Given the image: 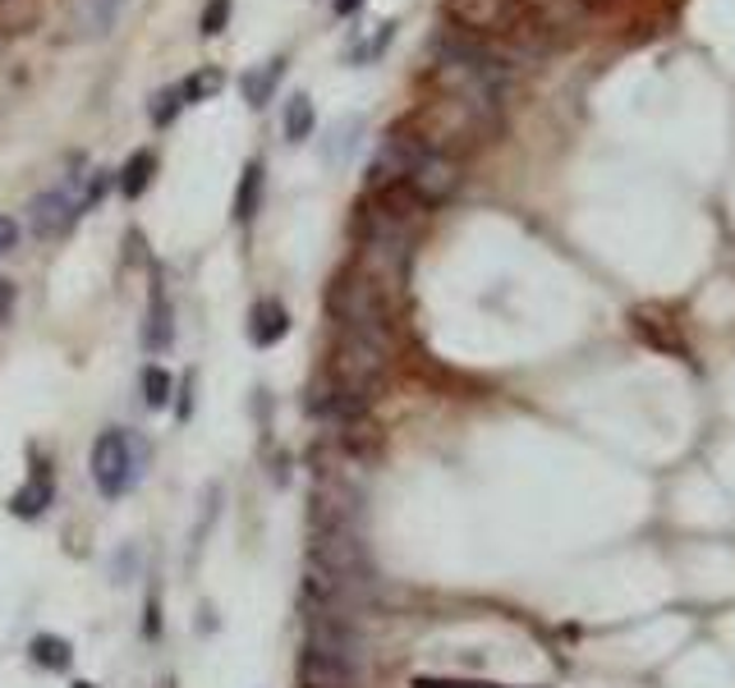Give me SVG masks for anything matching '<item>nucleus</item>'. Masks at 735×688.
Wrapping results in <instances>:
<instances>
[{"instance_id":"nucleus-1","label":"nucleus","mask_w":735,"mask_h":688,"mask_svg":"<svg viewBox=\"0 0 735 688\" xmlns=\"http://www.w3.org/2000/svg\"><path fill=\"white\" fill-rule=\"evenodd\" d=\"M446 19L459 38L493 46L506 60L542 46V28L515 0H446Z\"/></svg>"},{"instance_id":"nucleus-2","label":"nucleus","mask_w":735,"mask_h":688,"mask_svg":"<svg viewBox=\"0 0 735 688\" xmlns=\"http://www.w3.org/2000/svg\"><path fill=\"white\" fill-rule=\"evenodd\" d=\"M401 129H410L423 147H433V152H446L459 161V152H469L478 143H487L497 129H501V115H487V111H474L465 102H455V97H437L433 102H423Z\"/></svg>"},{"instance_id":"nucleus-3","label":"nucleus","mask_w":735,"mask_h":688,"mask_svg":"<svg viewBox=\"0 0 735 688\" xmlns=\"http://www.w3.org/2000/svg\"><path fill=\"white\" fill-rule=\"evenodd\" d=\"M327 307L341 326H359V331H391V303L386 294L368 280L363 271H341L327 290Z\"/></svg>"},{"instance_id":"nucleus-4","label":"nucleus","mask_w":735,"mask_h":688,"mask_svg":"<svg viewBox=\"0 0 735 688\" xmlns=\"http://www.w3.org/2000/svg\"><path fill=\"white\" fill-rule=\"evenodd\" d=\"M92 482H97L102 496H125L147 463V441L130 431H102L97 446H92Z\"/></svg>"},{"instance_id":"nucleus-5","label":"nucleus","mask_w":735,"mask_h":688,"mask_svg":"<svg viewBox=\"0 0 735 688\" xmlns=\"http://www.w3.org/2000/svg\"><path fill=\"white\" fill-rule=\"evenodd\" d=\"M83 179L87 175H74V179L55 184V189H46L28 202V230L38 239H65L79 226V216L87 211L83 207Z\"/></svg>"},{"instance_id":"nucleus-6","label":"nucleus","mask_w":735,"mask_h":688,"mask_svg":"<svg viewBox=\"0 0 735 688\" xmlns=\"http://www.w3.org/2000/svg\"><path fill=\"white\" fill-rule=\"evenodd\" d=\"M459 179H465V170H459V161L455 156H446V152H433V147H423L418 156H414V166H410V175H405V189L433 211V207H442V202H451L455 198V189H459Z\"/></svg>"},{"instance_id":"nucleus-7","label":"nucleus","mask_w":735,"mask_h":688,"mask_svg":"<svg viewBox=\"0 0 735 688\" xmlns=\"http://www.w3.org/2000/svg\"><path fill=\"white\" fill-rule=\"evenodd\" d=\"M423 152V143L410 134V129H395L382 138L377 156H373V166H368V194L373 189H386V184H405L410 166H414V156Z\"/></svg>"},{"instance_id":"nucleus-8","label":"nucleus","mask_w":735,"mask_h":688,"mask_svg":"<svg viewBox=\"0 0 735 688\" xmlns=\"http://www.w3.org/2000/svg\"><path fill=\"white\" fill-rule=\"evenodd\" d=\"M143 344L152 354H162L175 344V317H170V299H166V280L162 271H152V299H147V326H143Z\"/></svg>"},{"instance_id":"nucleus-9","label":"nucleus","mask_w":735,"mask_h":688,"mask_svg":"<svg viewBox=\"0 0 735 688\" xmlns=\"http://www.w3.org/2000/svg\"><path fill=\"white\" fill-rule=\"evenodd\" d=\"M286 65H290L286 55H271V60H262V65L244 70V74H239V97L249 102L253 111H262V106L276 97V87H281V79H286Z\"/></svg>"},{"instance_id":"nucleus-10","label":"nucleus","mask_w":735,"mask_h":688,"mask_svg":"<svg viewBox=\"0 0 735 688\" xmlns=\"http://www.w3.org/2000/svg\"><path fill=\"white\" fill-rule=\"evenodd\" d=\"M290 335V312L281 299H258L249 307V340L258 350H271V344H281Z\"/></svg>"},{"instance_id":"nucleus-11","label":"nucleus","mask_w":735,"mask_h":688,"mask_svg":"<svg viewBox=\"0 0 735 688\" xmlns=\"http://www.w3.org/2000/svg\"><path fill=\"white\" fill-rule=\"evenodd\" d=\"M299 684L303 688H354L359 670H350L341 661H331V656L303 647V656H299Z\"/></svg>"},{"instance_id":"nucleus-12","label":"nucleus","mask_w":735,"mask_h":688,"mask_svg":"<svg viewBox=\"0 0 735 688\" xmlns=\"http://www.w3.org/2000/svg\"><path fill=\"white\" fill-rule=\"evenodd\" d=\"M519 10H525L542 33H551V28H574L579 14H584V6L579 0H515Z\"/></svg>"},{"instance_id":"nucleus-13","label":"nucleus","mask_w":735,"mask_h":688,"mask_svg":"<svg viewBox=\"0 0 735 688\" xmlns=\"http://www.w3.org/2000/svg\"><path fill=\"white\" fill-rule=\"evenodd\" d=\"M152 175H157V152L152 147H138L125 166H120V175H115V184H120V194L125 198H143L147 194V184H152Z\"/></svg>"},{"instance_id":"nucleus-14","label":"nucleus","mask_w":735,"mask_h":688,"mask_svg":"<svg viewBox=\"0 0 735 688\" xmlns=\"http://www.w3.org/2000/svg\"><path fill=\"white\" fill-rule=\"evenodd\" d=\"M55 500V487H51V478L46 473H33V482H28L23 491H14V500H10V514H19V519H38L46 505Z\"/></svg>"},{"instance_id":"nucleus-15","label":"nucleus","mask_w":735,"mask_h":688,"mask_svg":"<svg viewBox=\"0 0 735 688\" xmlns=\"http://www.w3.org/2000/svg\"><path fill=\"white\" fill-rule=\"evenodd\" d=\"M262 202V161H249L239 175V189H235V221H253Z\"/></svg>"},{"instance_id":"nucleus-16","label":"nucleus","mask_w":735,"mask_h":688,"mask_svg":"<svg viewBox=\"0 0 735 688\" xmlns=\"http://www.w3.org/2000/svg\"><path fill=\"white\" fill-rule=\"evenodd\" d=\"M313 124H318V115H313L309 92H294V97L286 102V138H290V143H303V138L313 134Z\"/></svg>"},{"instance_id":"nucleus-17","label":"nucleus","mask_w":735,"mask_h":688,"mask_svg":"<svg viewBox=\"0 0 735 688\" xmlns=\"http://www.w3.org/2000/svg\"><path fill=\"white\" fill-rule=\"evenodd\" d=\"M179 87H184V102H189V106H198V102H211V97H217V92L226 87V74H221L217 65H207V70L189 74V79H184Z\"/></svg>"},{"instance_id":"nucleus-18","label":"nucleus","mask_w":735,"mask_h":688,"mask_svg":"<svg viewBox=\"0 0 735 688\" xmlns=\"http://www.w3.org/2000/svg\"><path fill=\"white\" fill-rule=\"evenodd\" d=\"M189 106L184 102V87L179 83H170V87H162V92H152V106H147V115H152V124H157V129H170L175 124V115Z\"/></svg>"},{"instance_id":"nucleus-19","label":"nucleus","mask_w":735,"mask_h":688,"mask_svg":"<svg viewBox=\"0 0 735 688\" xmlns=\"http://www.w3.org/2000/svg\"><path fill=\"white\" fill-rule=\"evenodd\" d=\"M33 661H38L42 670H65V666L74 661V651H70V643H65V638H55V634H38V638H33Z\"/></svg>"},{"instance_id":"nucleus-20","label":"nucleus","mask_w":735,"mask_h":688,"mask_svg":"<svg viewBox=\"0 0 735 688\" xmlns=\"http://www.w3.org/2000/svg\"><path fill=\"white\" fill-rule=\"evenodd\" d=\"M143 399H147V409H166L170 404V372L166 367H143Z\"/></svg>"},{"instance_id":"nucleus-21","label":"nucleus","mask_w":735,"mask_h":688,"mask_svg":"<svg viewBox=\"0 0 735 688\" xmlns=\"http://www.w3.org/2000/svg\"><path fill=\"white\" fill-rule=\"evenodd\" d=\"M226 28H230V0H207L203 19H198V33L203 38H221Z\"/></svg>"},{"instance_id":"nucleus-22","label":"nucleus","mask_w":735,"mask_h":688,"mask_svg":"<svg viewBox=\"0 0 735 688\" xmlns=\"http://www.w3.org/2000/svg\"><path fill=\"white\" fill-rule=\"evenodd\" d=\"M14 243H19V226L10 221V216H0V258H6Z\"/></svg>"},{"instance_id":"nucleus-23","label":"nucleus","mask_w":735,"mask_h":688,"mask_svg":"<svg viewBox=\"0 0 735 688\" xmlns=\"http://www.w3.org/2000/svg\"><path fill=\"white\" fill-rule=\"evenodd\" d=\"M10 307H14V280H0V322H10Z\"/></svg>"},{"instance_id":"nucleus-24","label":"nucleus","mask_w":735,"mask_h":688,"mask_svg":"<svg viewBox=\"0 0 735 688\" xmlns=\"http://www.w3.org/2000/svg\"><path fill=\"white\" fill-rule=\"evenodd\" d=\"M331 6H335V14H341V19H350V14L363 10V0H331Z\"/></svg>"},{"instance_id":"nucleus-25","label":"nucleus","mask_w":735,"mask_h":688,"mask_svg":"<svg viewBox=\"0 0 735 688\" xmlns=\"http://www.w3.org/2000/svg\"><path fill=\"white\" fill-rule=\"evenodd\" d=\"M579 6H607V0H579Z\"/></svg>"},{"instance_id":"nucleus-26","label":"nucleus","mask_w":735,"mask_h":688,"mask_svg":"<svg viewBox=\"0 0 735 688\" xmlns=\"http://www.w3.org/2000/svg\"><path fill=\"white\" fill-rule=\"evenodd\" d=\"M74 688H92V684H74Z\"/></svg>"}]
</instances>
